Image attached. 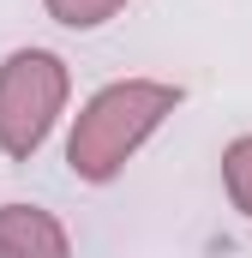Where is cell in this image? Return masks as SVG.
<instances>
[{"label": "cell", "instance_id": "obj_1", "mask_svg": "<svg viewBox=\"0 0 252 258\" xmlns=\"http://www.w3.org/2000/svg\"><path fill=\"white\" fill-rule=\"evenodd\" d=\"M180 108V84L168 78H114L102 84L66 132V168L84 186H108L120 180L126 162L162 132V120Z\"/></svg>", "mask_w": 252, "mask_h": 258}, {"label": "cell", "instance_id": "obj_2", "mask_svg": "<svg viewBox=\"0 0 252 258\" xmlns=\"http://www.w3.org/2000/svg\"><path fill=\"white\" fill-rule=\"evenodd\" d=\"M72 102V66L54 48H12L0 60V156L30 162Z\"/></svg>", "mask_w": 252, "mask_h": 258}, {"label": "cell", "instance_id": "obj_3", "mask_svg": "<svg viewBox=\"0 0 252 258\" xmlns=\"http://www.w3.org/2000/svg\"><path fill=\"white\" fill-rule=\"evenodd\" d=\"M0 258H72V234L42 204H0Z\"/></svg>", "mask_w": 252, "mask_h": 258}, {"label": "cell", "instance_id": "obj_4", "mask_svg": "<svg viewBox=\"0 0 252 258\" xmlns=\"http://www.w3.org/2000/svg\"><path fill=\"white\" fill-rule=\"evenodd\" d=\"M222 192L252 222V132H240V138L222 144Z\"/></svg>", "mask_w": 252, "mask_h": 258}, {"label": "cell", "instance_id": "obj_5", "mask_svg": "<svg viewBox=\"0 0 252 258\" xmlns=\"http://www.w3.org/2000/svg\"><path fill=\"white\" fill-rule=\"evenodd\" d=\"M120 6L126 0H42V12L54 24H66V30H102Z\"/></svg>", "mask_w": 252, "mask_h": 258}]
</instances>
